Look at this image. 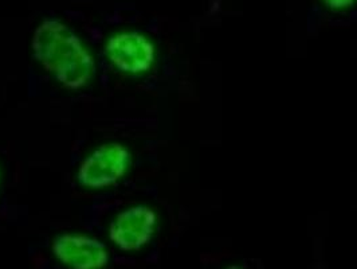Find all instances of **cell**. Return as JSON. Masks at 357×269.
<instances>
[{
  "instance_id": "cell-5",
  "label": "cell",
  "mask_w": 357,
  "mask_h": 269,
  "mask_svg": "<svg viewBox=\"0 0 357 269\" xmlns=\"http://www.w3.org/2000/svg\"><path fill=\"white\" fill-rule=\"evenodd\" d=\"M49 251L61 269H107L113 253L105 237L84 229L58 232Z\"/></svg>"
},
{
  "instance_id": "cell-3",
  "label": "cell",
  "mask_w": 357,
  "mask_h": 269,
  "mask_svg": "<svg viewBox=\"0 0 357 269\" xmlns=\"http://www.w3.org/2000/svg\"><path fill=\"white\" fill-rule=\"evenodd\" d=\"M135 152L121 139H105L89 147L74 167V182L88 194H105L119 189L132 175Z\"/></svg>"
},
{
  "instance_id": "cell-2",
  "label": "cell",
  "mask_w": 357,
  "mask_h": 269,
  "mask_svg": "<svg viewBox=\"0 0 357 269\" xmlns=\"http://www.w3.org/2000/svg\"><path fill=\"white\" fill-rule=\"evenodd\" d=\"M101 64L126 80H144L156 72L160 64V46L155 36L143 29L120 26L105 34L100 48Z\"/></svg>"
},
{
  "instance_id": "cell-8",
  "label": "cell",
  "mask_w": 357,
  "mask_h": 269,
  "mask_svg": "<svg viewBox=\"0 0 357 269\" xmlns=\"http://www.w3.org/2000/svg\"><path fill=\"white\" fill-rule=\"evenodd\" d=\"M226 269H249L246 268V267H243V266H241V264H234V266H230V267H227Z\"/></svg>"
},
{
  "instance_id": "cell-6",
  "label": "cell",
  "mask_w": 357,
  "mask_h": 269,
  "mask_svg": "<svg viewBox=\"0 0 357 269\" xmlns=\"http://www.w3.org/2000/svg\"><path fill=\"white\" fill-rule=\"evenodd\" d=\"M322 7L331 13L342 14L354 10L357 6V0H320Z\"/></svg>"
},
{
  "instance_id": "cell-7",
  "label": "cell",
  "mask_w": 357,
  "mask_h": 269,
  "mask_svg": "<svg viewBox=\"0 0 357 269\" xmlns=\"http://www.w3.org/2000/svg\"><path fill=\"white\" fill-rule=\"evenodd\" d=\"M4 183H6V168L3 166V163L0 161V194L4 189Z\"/></svg>"
},
{
  "instance_id": "cell-1",
  "label": "cell",
  "mask_w": 357,
  "mask_h": 269,
  "mask_svg": "<svg viewBox=\"0 0 357 269\" xmlns=\"http://www.w3.org/2000/svg\"><path fill=\"white\" fill-rule=\"evenodd\" d=\"M30 55L38 69L68 93L89 89L100 74V53L72 23L58 17L36 23L30 36Z\"/></svg>"
},
{
  "instance_id": "cell-4",
  "label": "cell",
  "mask_w": 357,
  "mask_h": 269,
  "mask_svg": "<svg viewBox=\"0 0 357 269\" xmlns=\"http://www.w3.org/2000/svg\"><path fill=\"white\" fill-rule=\"evenodd\" d=\"M159 209L145 201H133L117 208L105 225V240L113 252L139 254L146 251L161 231Z\"/></svg>"
}]
</instances>
